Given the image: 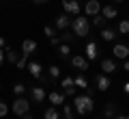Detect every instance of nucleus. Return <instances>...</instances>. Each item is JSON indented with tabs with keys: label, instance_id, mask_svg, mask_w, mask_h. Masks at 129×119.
I'll return each mask as SVG.
<instances>
[{
	"label": "nucleus",
	"instance_id": "nucleus-1",
	"mask_svg": "<svg viewBox=\"0 0 129 119\" xmlns=\"http://www.w3.org/2000/svg\"><path fill=\"white\" fill-rule=\"evenodd\" d=\"M69 26L73 28V35H78V37H86L88 30H90V22L86 18H82V15H75Z\"/></svg>",
	"mask_w": 129,
	"mask_h": 119
},
{
	"label": "nucleus",
	"instance_id": "nucleus-2",
	"mask_svg": "<svg viewBox=\"0 0 129 119\" xmlns=\"http://www.w3.org/2000/svg\"><path fill=\"white\" fill-rule=\"evenodd\" d=\"M73 104H75V110L80 115H88L92 108H95V102H92L90 95H78L73 97Z\"/></svg>",
	"mask_w": 129,
	"mask_h": 119
},
{
	"label": "nucleus",
	"instance_id": "nucleus-3",
	"mask_svg": "<svg viewBox=\"0 0 129 119\" xmlns=\"http://www.w3.org/2000/svg\"><path fill=\"white\" fill-rule=\"evenodd\" d=\"M11 108H13V113L17 115V117H24V115H26L28 110H30V102H28L26 97H22V95H19L17 100L13 102V106H11Z\"/></svg>",
	"mask_w": 129,
	"mask_h": 119
},
{
	"label": "nucleus",
	"instance_id": "nucleus-4",
	"mask_svg": "<svg viewBox=\"0 0 129 119\" xmlns=\"http://www.w3.org/2000/svg\"><path fill=\"white\" fill-rule=\"evenodd\" d=\"M69 63H71V67H73V69H78V72H82V74L88 72V67H90L86 56H71Z\"/></svg>",
	"mask_w": 129,
	"mask_h": 119
},
{
	"label": "nucleus",
	"instance_id": "nucleus-5",
	"mask_svg": "<svg viewBox=\"0 0 129 119\" xmlns=\"http://www.w3.org/2000/svg\"><path fill=\"white\" fill-rule=\"evenodd\" d=\"M62 7H64V13L69 15H80V11H82L78 0H62Z\"/></svg>",
	"mask_w": 129,
	"mask_h": 119
},
{
	"label": "nucleus",
	"instance_id": "nucleus-6",
	"mask_svg": "<svg viewBox=\"0 0 129 119\" xmlns=\"http://www.w3.org/2000/svg\"><path fill=\"white\" fill-rule=\"evenodd\" d=\"M84 11H86V15H99L101 13V5H99V0H88L86 5H84Z\"/></svg>",
	"mask_w": 129,
	"mask_h": 119
},
{
	"label": "nucleus",
	"instance_id": "nucleus-7",
	"mask_svg": "<svg viewBox=\"0 0 129 119\" xmlns=\"http://www.w3.org/2000/svg\"><path fill=\"white\" fill-rule=\"evenodd\" d=\"M112 54H114L116 59H123L125 61L129 56V46H127V43H116L114 50H112Z\"/></svg>",
	"mask_w": 129,
	"mask_h": 119
},
{
	"label": "nucleus",
	"instance_id": "nucleus-8",
	"mask_svg": "<svg viewBox=\"0 0 129 119\" xmlns=\"http://www.w3.org/2000/svg\"><path fill=\"white\" fill-rule=\"evenodd\" d=\"M69 24H71V15L69 13H60L58 18H56V28H58V30H67Z\"/></svg>",
	"mask_w": 129,
	"mask_h": 119
},
{
	"label": "nucleus",
	"instance_id": "nucleus-9",
	"mask_svg": "<svg viewBox=\"0 0 129 119\" xmlns=\"http://www.w3.org/2000/svg\"><path fill=\"white\" fill-rule=\"evenodd\" d=\"M35 50H37V41L35 39H24L22 41V54L24 56H30Z\"/></svg>",
	"mask_w": 129,
	"mask_h": 119
},
{
	"label": "nucleus",
	"instance_id": "nucleus-10",
	"mask_svg": "<svg viewBox=\"0 0 129 119\" xmlns=\"http://www.w3.org/2000/svg\"><path fill=\"white\" fill-rule=\"evenodd\" d=\"M95 84L99 91H108L110 89V78H108V74H99V76L95 78Z\"/></svg>",
	"mask_w": 129,
	"mask_h": 119
},
{
	"label": "nucleus",
	"instance_id": "nucleus-11",
	"mask_svg": "<svg viewBox=\"0 0 129 119\" xmlns=\"http://www.w3.org/2000/svg\"><path fill=\"white\" fill-rule=\"evenodd\" d=\"M97 56H99V48H97L95 41H88L86 43V59L88 61H95Z\"/></svg>",
	"mask_w": 129,
	"mask_h": 119
},
{
	"label": "nucleus",
	"instance_id": "nucleus-12",
	"mask_svg": "<svg viewBox=\"0 0 129 119\" xmlns=\"http://www.w3.org/2000/svg\"><path fill=\"white\" fill-rule=\"evenodd\" d=\"M47 100H50L54 106H62V104H64V93H60V91H52L50 95H47Z\"/></svg>",
	"mask_w": 129,
	"mask_h": 119
},
{
	"label": "nucleus",
	"instance_id": "nucleus-13",
	"mask_svg": "<svg viewBox=\"0 0 129 119\" xmlns=\"http://www.w3.org/2000/svg\"><path fill=\"white\" fill-rule=\"evenodd\" d=\"M30 93H32V100L39 102V104H41V102L47 97V93H45V89H43V87H32V91H30Z\"/></svg>",
	"mask_w": 129,
	"mask_h": 119
},
{
	"label": "nucleus",
	"instance_id": "nucleus-14",
	"mask_svg": "<svg viewBox=\"0 0 129 119\" xmlns=\"http://www.w3.org/2000/svg\"><path fill=\"white\" fill-rule=\"evenodd\" d=\"M26 67H28V72H30V76H32V78H39V76L43 74V67H41V63H28Z\"/></svg>",
	"mask_w": 129,
	"mask_h": 119
},
{
	"label": "nucleus",
	"instance_id": "nucleus-15",
	"mask_svg": "<svg viewBox=\"0 0 129 119\" xmlns=\"http://www.w3.org/2000/svg\"><path fill=\"white\" fill-rule=\"evenodd\" d=\"M103 115H106L108 119H114L116 117V104H114V102H106V106H103Z\"/></svg>",
	"mask_w": 129,
	"mask_h": 119
},
{
	"label": "nucleus",
	"instance_id": "nucleus-16",
	"mask_svg": "<svg viewBox=\"0 0 129 119\" xmlns=\"http://www.w3.org/2000/svg\"><path fill=\"white\" fill-rule=\"evenodd\" d=\"M101 69H103V74H112V72H116V63L112 59H103L101 61Z\"/></svg>",
	"mask_w": 129,
	"mask_h": 119
},
{
	"label": "nucleus",
	"instance_id": "nucleus-17",
	"mask_svg": "<svg viewBox=\"0 0 129 119\" xmlns=\"http://www.w3.org/2000/svg\"><path fill=\"white\" fill-rule=\"evenodd\" d=\"M101 15H103V18H106V20H114L116 18V15H118V11H116L114 9V7H103V9H101Z\"/></svg>",
	"mask_w": 129,
	"mask_h": 119
},
{
	"label": "nucleus",
	"instance_id": "nucleus-18",
	"mask_svg": "<svg viewBox=\"0 0 129 119\" xmlns=\"http://www.w3.org/2000/svg\"><path fill=\"white\" fill-rule=\"evenodd\" d=\"M101 39L103 41H114L116 39V30H112V28H101Z\"/></svg>",
	"mask_w": 129,
	"mask_h": 119
},
{
	"label": "nucleus",
	"instance_id": "nucleus-19",
	"mask_svg": "<svg viewBox=\"0 0 129 119\" xmlns=\"http://www.w3.org/2000/svg\"><path fill=\"white\" fill-rule=\"evenodd\" d=\"M17 59H19V54H17V52H15L13 48H7V61L15 65V63H17Z\"/></svg>",
	"mask_w": 129,
	"mask_h": 119
},
{
	"label": "nucleus",
	"instance_id": "nucleus-20",
	"mask_svg": "<svg viewBox=\"0 0 129 119\" xmlns=\"http://www.w3.org/2000/svg\"><path fill=\"white\" fill-rule=\"evenodd\" d=\"M106 22H108V20L103 18V15H95V22H92V26L101 30V28H106Z\"/></svg>",
	"mask_w": 129,
	"mask_h": 119
},
{
	"label": "nucleus",
	"instance_id": "nucleus-21",
	"mask_svg": "<svg viewBox=\"0 0 129 119\" xmlns=\"http://www.w3.org/2000/svg\"><path fill=\"white\" fill-rule=\"evenodd\" d=\"M73 84H75V87H80V89H86L88 87V80L84 76H75L73 78Z\"/></svg>",
	"mask_w": 129,
	"mask_h": 119
},
{
	"label": "nucleus",
	"instance_id": "nucleus-22",
	"mask_svg": "<svg viewBox=\"0 0 129 119\" xmlns=\"http://www.w3.org/2000/svg\"><path fill=\"white\" fill-rule=\"evenodd\" d=\"M43 117H45V119H60V115H58V110H56V106H52V108L45 110Z\"/></svg>",
	"mask_w": 129,
	"mask_h": 119
},
{
	"label": "nucleus",
	"instance_id": "nucleus-23",
	"mask_svg": "<svg viewBox=\"0 0 129 119\" xmlns=\"http://www.w3.org/2000/svg\"><path fill=\"white\" fill-rule=\"evenodd\" d=\"M69 43H60V46H58V54L60 56H64V59H69Z\"/></svg>",
	"mask_w": 129,
	"mask_h": 119
},
{
	"label": "nucleus",
	"instance_id": "nucleus-24",
	"mask_svg": "<svg viewBox=\"0 0 129 119\" xmlns=\"http://www.w3.org/2000/svg\"><path fill=\"white\" fill-rule=\"evenodd\" d=\"M118 32L120 35H129V20H123L118 24Z\"/></svg>",
	"mask_w": 129,
	"mask_h": 119
},
{
	"label": "nucleus",
	"instance_id": "nucleus-25",
	"mask_svg": "<svg viewBox=\"0 0 129 119\" xmlns=\"http://www.w3.org/2000/svg\"><path fill=\"white\" fill-rule=\"evenodd\" d=\"M58 39H60V41H62V43H71V41H73V32H69V30H64L62 35L58 37Z\"/></svg>",
	"mask_w": 129,
	"mask_h": 119
},
{
	"label": "nucleus",
	"instance_id": "nucleus-26",
	"mask_svg": "<svg viewBox=\"0 0 129 119\" xmlns=\"http://www.w3.org/2000/svg\"><path fill=\"white\" fill-rule=\"evenodd\" d=\"M24 91H26V84H22V82H17V84H15V87H13V93H15V95H24Z\"/></svg>",
	"mask_w": 129,
	"mask_h": 119
},
{
	"label": "nucleus",
	"instance_id": "nucleus-27",
	"mask_svg": "<svg viewBox=\"0 0 129 119\" xmlns=\"http://www.w3.org/2000/svg\"><path fill=\"white\" fill-rule=\"evenodd\" d=\"M62 113H64V119H73V110L69 104H62Z\"/></svg>",
	"mask_w": 129,
	"mask_h": 119
},
{
	"label": "nucleus",
	"instance_id": "nucleus-28",
	"mask_svg": "<svg viewBox=\"0 0 129 119\" xmlns=\"http://www.w3.org/2000/svg\"><path fill=\"white\" fill-rule=\"evenodd\" d=\"M26 59H28V56H24V54H22V56L17 59V63H15V67H17V69H24V67L28 65V61H26Z\"/></svg>",
	"mask_w": 129,
	"mask_h": 119
},
{
	"label": "nucleus",
	"instance_id": "nucleus-29",
	"mask_svg": "<svg viewBox=\"0 0 129 119\" xmlns=\"http://www.w3.org/2000/svg\"><path fill=\"white\" fill-rule=\"evenodd\" d=\"M60 87H62V89H67V87H75V84H73V78H71V76L62 78V82H60Z\"/></svg>",
	"mask_w": 129,
	"mask_h": 119
},
{
	"label": "nucleus",
	"instance_id": "nucleus-30",
	"mask_svg": "<svg viewBox=\"0 0 129 119\" xmlns=\"http://www.w3.org/2000/svg\"><path fill=\"white\" fill-rule=\"evenodd\" d=\"M60 76V67L58 65H52L50 67V78H58Z\"/></svg>",
	"mask_w": 129,
	"mask_h": 119
},
{
	"label": "nucleus",
	"instance_id": "nucleus-31",
	"mask_svg": "<svg viewBox=\"0 0 129 119\" xmlns=\"http://www.w3.org/2000/svg\"><path fill=\"white\" fill-rule=\"evenodd\" d=\"M7 113H9V106L0 100V117H7Z\"/></svg>",
	"mask_w": 129,
	"mask_h": 119
},
{
	"label": "nucleus",
	"instance_id": "nucleus-32",
	"mask_svg": "<svg viewBox=\"0 0 129 119\" xmlns=\"http://www.w3.org/2000/svg\"><path fill=\"white\" fill-rule=\"evenodd\" d=\"M43 32H45V35H47V39H50V37H54V28H52V26H45V28H43Z\"/></svg>",
	"mask_w": 129,
	"mask_h": 119
},
{
	"label": "nucleus",
	"instance_id": "nucleus-33",
	"mask_svg": "<svg viewBox=\"0 0 129 119\" xmlns=\"http://www.w3.org/2000/svg\"><path fill=\"white\" fill-rule=\"evenodd\" d=\"M73 91H75V87H67V89H62L64 95H73Z\"/></svg>",
	"mask_w": 129,
	"mask_h": 119
},
{
	"label": "nucleus",
	"instance_id": "nucleus-34",
	"mask_svg": "<svg viewBox=\"0 0 129 119\" xmlns=\"http://www.w3.org/2000/svg\"><path fill=\"white\" fill-rule=\"evenodd\" d=\"M50 43H52V46H60V39H58V37H50Z\"/></svg>",
	"mask_w": 129,
	"mask_h": 119
},
{
	"label": "nucleus",
	"instance_id": "nucleus-35",
	"mask_svg": "<svg viewBox=\"0 0 129 119\" xmlns=\"http://www.w3.org/2000/svg\"><path fill=\"white\" fill-rule=\"evenodd\" d=\"M2 61H5V50L0 48V65H2Z\"/></svg>",
	"mask_w": 129,
	"mask_h": 119
},
{
	"label": "nucleus",
	"instance_id": "nucleus-36",
	"mask_svg": "<svg viewBox=\"0 0 129 119\" xmlns=\"http://www.w3.org/2000/svg\"><path fill=\"white\" fill-rule=\"evenodd\" d=\"M123 69H125V72H129V61H125V63H123Z\"/></svg>",
	"mask_w": 129,
	"mask_h": 119
},
{
	"label": "nucleus",
	"instance_id": "nucleus-37",
	"mask_svg": "<svg viewBox=\"0 0 129 119\" xmlns=\"http://www.w3.org/2000/svg\"><path fill=\"white\" fill-rule=\"evenodd\" d=\"M32 2H35V5H45L47 0H32Z\"/></svg>",
	"mask_w": 129,
	"mask_h": 119
},
{
	"label": "nucleus",
	"instance_id": "nucleus-38",
	"mask_svg": "<svg viewBox=\"0 0 129 119\" xmlns=\"http://www.w3.org/2000/svg\"><path fill=\"white\" fill-rule=\"evenodd\" d=\"M123 89H125V93H129V82H125V87H123Z\"/></svg>",
	"mask_w": 129,
	"mask_h": 119
},
{
	"label": "nucleus",
	"instance_id": "nucleus-39",
	"mask_svg": "<svg viewBox=\"0 0 129 119\" xmlns=\"http://www.w3.org/2000/svg\"><path fill=\"white\" fill-rule=\"evenodd\" d=\"M0 48H5V37H0Z\"/></svg>",
	"mask_w": 129,
	"mask_h": 119
},
{
	"label": "nucleus",
	"instance_id": "nucleus-40",
	"mask_svg": "<svg viewBox=\"0 0 129 119\" xmlns=\"http://www.w3.org/2000/svg\"><path fill=\"white\" fill-rule=\"evenodd\" d=\"M24 119H35V117H30V115H28V113H26V115H24Z\"/></svg>",
	"mask_w": 129,
	"mask_h": 119
},
{
	"label": "nucleus",
	"instance_id": "nucleus-41",
	"mask_svg": "<svg viewBox=\"0 0 129 119\" xmlns=\"http://www.w3.org/2000/svg\"><path fill=\"white\" fill-rule=\"evenodd\" d=\"M114 119H129V117H114Z\"/></svg>",
	"mask_w": 129,
	"mask_h": 119
},
{
	"label": "nucleus",
	"instance_id": "nucleus-42",
	"mask_svg": "<svg viewBox=\"0 0 129 119\" xmlns=\"http://www.w3.org/2000/svg\"><path fill=\"white\" fill-rule=\"evenodd\" d=\"M114 2H125V0H114Z\"/></svg>",
	"mask_w": 129,
	"mask_h": 119
}]
</instances>
